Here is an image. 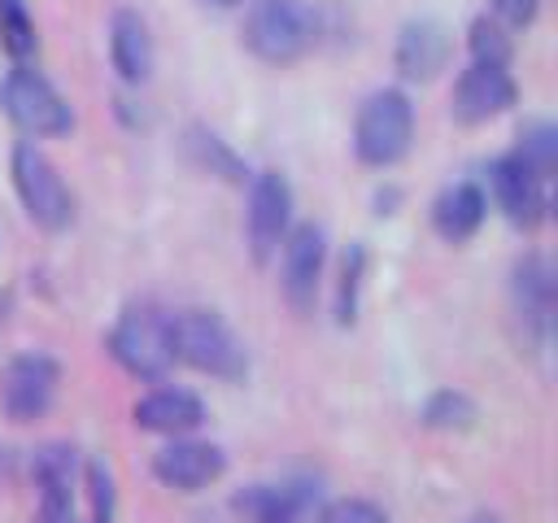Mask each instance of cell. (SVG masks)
<instances>
[{
    "label": "cell",
    "mask_w": 558,
    "mask_h": 523,
    "mask_svg": "<svg viewBox=\"0 0 558 523\" xmlns=\"http://www.w3.org/2000/svg\"><path fill=\"white\" fill-rule=\"evenodd\" d=\"M244 48L270 65H292L318 44V13L305 0H248Z\"/></svg>",
    "instance_id": "cell-2"
},
{
    "label": "cell",
    "mask_w": 558,
    "mask_h": 523,
    "mask_svg": "<svg viewBox=\"0 0 558 523\" xmlns=\"http://www.w3.org/2000/svg\"><path fill=\"white\" fill-rule=\"evenodd\" d=\"M227 471V453L209 440H192V436H174L170 445H161L153 453V475L157 484L174 488V492H201L214 479H222Z\"/></svg>",
    "instance_id": "cell-13"
},
{
    "label": "cell",
    "mask_w": 558,
    "mask_h": 523,
    "mask_svg": "<svg viewBox=\"0 0 558 523\" xmlns=\"http://www.w3.org/2000/svg\"><path fill=\"white\" fill-rule=\"evenodd\" d=\"M0 105L4 113L13 118V126H22L26 135H65L74 113L65 105V96L31 65H13L4 78H0Z\"/></svg>",
    "instance_id": "cell-6"
},
{
    "label": "cell",
    "mask_w": 558,
    "mask_h": 523,
    "mask_svg": "<svg viewBox=\"0 0 558 523\" xmlns=\"http://www.w3.org/2000/svg\"><path fill=\"white\" fill-rule=\"evenodd\" d=\"M423 423L427 427H440V431H462L475 423V401L466 392H453V388H440L423 401Z\"/></svg>",
    "instance_id": "cell-22"
},
{
    "label": "cell",
    "mask_w": 558,
    "mask_h": 523,
    "mask_svg": "<svg viewBox=\"0 0 558 523\" xmlns=\"http://www.w3.org/2000/svg\"><path fill=\"white\" fill-rule=\"evenodd\" d=\"M362 266H366L362 244H349V253H344V262H340V283H336V318H340V323H349V318H353V309H357Z\"/></svg>",
    "instance_id": "cell-24"
},
{
    "label": "cell",
    "mask_w": 558,
    "mask_h": 523,
    "mask_svg": "<svg viewBox=\"0 0 558 523\" xmlns=\"http://www.w3.org/2000/svg\"><path fill=\"white\" fill-rule=\"evenodd\" d=\"M292 227V187L279 170H257L248 183V209H244V235H248V253L257 266H266L283 235Z\"/></svg>",
    "instance_id": "cell-8"
},
{
    "label": "cell",
    "mask_w": 558,
    "mask_h": 523,
    "mask_svg": "<svg viewBox=\"0 0 558 523\" xmlns=\"http://www.w3.org/2000/svg\"><path fill=\"white\" fill-rule=\"evenodd\" d=\"M488 183H493L497 209L506 214L510 227L532 231V227L545 222V214H549V183L536 179L514 153H506V157H497L488 166Z\"/></svg>",
    "instance_id": "cell-10"
},
{
    "label": "cell",
    "mask_w": 558,
    "mask_h": 523,
    "mask_svg": "<svg viewBox=\"0 0 558 523\" xmlns=\"http://www.w3.org/2000/svg\"><path fill=\"white\" fill-rule=\"evenodd\" d=\"M131 418H135L140 431H157V436L174 440V436H187V431H196L205 423V405L187 388H153V392H144L135 401Z\"/></svg>",
    "instance_id": "cell-15"
},
{
    "label": "cell",
    "mask_w": 558,
    "mask_h": 523,
    "mask_svg": "<svg viewBox=\"0 0 558 523\" xmlns=\"http://www.w3.org/2000/svg\"><path fill=\"white\" fill-rule=\"evenodd\" d=\"M514 96H519V87H514V78H510L506 65L471 61V65L458 74V83H453L449 109H453V118H458L462 126H480V122L506 113V109L514 105Z\"/></svg>",
    "instance_id": "cell-11"
},
{
    "label": "cell",
    "mask_w": 558,
    "mask_h": 523,
    "mask_svg": "<svg viewBox=\"0 0 558 523\" xmlns=\"http://www.w3.org/2000/svg\"><path fill=\"white\" fill-rule=\"evenodd\" d=\"M57 384H61L57 357H48L39 349H26V353L9 357L4 370H0V410L13 423H35V418L48 414V405L57 397Z\"/></svg>",
    "instance_id": "cell-7"
},
{
    "label": "cell",
    "mask_w": 558,
    "mask_h": 523,
    "mask_svg": "<svg viewBox=\"0 0 558 523\" xmlns=\"http://www.w3.org/2000/svg\"><path fill=\"white\" fill-rule=\"evenodd\" d=\"M323 266H327V235L318 222H292L283 244H279V288L283 301L296 314H310L318 301V283H323Z\"/></svg>",
    "instance_id": "cell-9"
},
{
    "label": "cell",
    "mask_w": 558,
    "mask_h": 523,
    "mask_svg": "<svg viewBox=\"0 0 558 523\" xmlns=\"http://www.w3.org/2000/svg\"><path fill=\"white\" fill-rule=\"evenodd\" d=\"M466 48H471V61H488V65H510V52H514V39L510 31L497 22V17H475L471 31H466Z\"/></svg>",
    "instance_id": "cell-21"
},
{
    "label": "cell",
    "mask_w": 558,
    "mask_h": 523,
    "mask_svg": "<svg viewBox=\"0 0 558 523\" xmlns=\"http://www.w3.org/2000/svg\"><path fill=\"white\" fill-rule=\"evenodd\" d=\"M109 357L135 375V379H166V370L174 366V353H170V323L166 314L148 309V305H135V309H122V318L113 323L109 331Z\"/></svg>",
    "instance_id": "cell-5"
},
{
    "label": "cell",
    "mask_w": 558,
    "mask_h": 523,
    "mask_svg": "<svg viewBox=\"0 0 558 523\" xmlns=\"http://www.w3.org/2000/svg\"><path fill=\"white\" fill-rule=\"evenodd\" d=\"M231 506L244 523H301L310 510V492L296 484H248Z\"/></svg>",
    "instance_id": "cell-19"
},
{
    "label": "cell",
    "mask_w": 558,
    "mask_h": 523,
    "mask_svg": "<svg viewBox=\"0 0 558 523\" xmlns=\"http://www.w3.org/2000/svg\"><path fill=\"white\" fill-rule=\"evenodd\" d=\"M484 214H488V200H484L480 183H471V179L449 183V187L432 200V227H436V235L449 240V244L471 240V235L480 231Z\"/></svg>",
    "instance_id": "cell-18"
},
{
    "label": "cell",
    "mask_w": 558,
    "mask_h": 523,
    "mask_svg": "<svg viewBox=\"0 0 558 523\" xmlns=\"http://www.w3.org/2000/svg\"><path fill=\"white\" fill-rule=\"evenodd\" d=\"M514 157L536 174V179H554V166H558V131L549 122H527L519 131V144H514Z\"/></svg>",
    "instance_id": "cell-20"
},
{
    "label": "cell",
    "mask_w": 558,
    "mask_h": 523,
    "mask_svg": "<svg viewBox=\"0 0 558 523\" xmlns=\"http://www.w3.org/2000/svg\"><path fill=\"white\" fill-rule=\"evenodd\" d=\"M209 4H235V0H209Z\"/></svg>",
    "instance_id": "cell-28"
},
{
    "label": "cell",
    "mask_w": 558,
    "mask_h": 523,
    "mask_svg": "<svg viewBox=\"0 0 558 523\" xmlns=\"http://www.w3.org/2000/svg\"><path fill=\"white\" fill-rule=\"evenodd\" d=\"M109 57H113V70L126 78V83H144L148 70H153V35H148V22L135 13V9H113L109 17Z\"/></svg>",
    "instance_id": "cell-17"
},
{
    "label": "cell",
    "mask_w": 558,
    "mask_h": 523,
    "mask_svg": "<svg viewBox=\"0 0 558 523\" xmlns=\"http://www.w3.org/2000/svg\"><path fill=\"white\" fill-rule=\"evenodd\" d=\"M449 52H453V39H449V31H445L436 17H410V22L397 31V52H392V61H397V74H401V78L427 83V78H436V74L445 70Z\"/></svg>",
    "instance_id": "cell-14"
},
{
    "label": "cell",
    "mask_w": 558,
    "mask_h": 523,
    "mask_svg": "<svg viewBox=\"0 0 558 523\" xmlns=\"http://www.w3.org/2000/svg\"><path fill=\"white\" fill-rule=\"evenodd\" d=\"M466 523H501V519H497V514H471Z\"/></svg>",
    "instance_id": "cell-27"
},
{
    "label": "cell",
    "mask_w": 558,
    "mask_h": 523,
    "mask_svg": "<svg viewBox=\"0 0 558 523\" xmlns=\"http://www.w3.org/2000/svg\"><path fill=\"white\" fill-rule=\"evenodd\" d=\"M9 174H13V192L26 209V218L44 231H65L74 222V196L61 179V170L31 144H13V157H9Z\"/></svg>",
    "instance_id": "cell-4"
},
{
    "label": "cell",
    "mask_w": 558,
    "mask_h": 523,
    "mask_svg": "<svg viewBox=\"0 0 558 523\" xmlns=\"http://www.w3.org/2000/svg\"><path fill=\"white\" fill-rule=\"evenodd\" d=\"M414 144V105L401 87H379L357 105L353 153L362 166H397Z\"/></svg>",
    "instance_id": "cell-3"
},
{
    "label": "cell",
    "mask_w": 558,
    "mask_h": 523,
    "mask_svg": "<svg viewBox=\"0 0 558 523\" xmlns=\"http://www.w3.org/2000/svg\"><path fill=\"white\" fill-rule=\"evenodd\" d=\"M510 305H514V318L523 323V336L536 349L549 344V327H554V270H549V257L527 253V257L514 262V270H510Z\"/></svg>",
    "instance_id": "cell-12"
},
{
    "label": "cell",
    "mask_w": 558,
    "mask_h": 523,
    "mask_svg": "<svg viewBox=\"0 0 558 523\" xmlns=\"http://www.w3.org/2000/svg\"><path fill=\"white\" fill-rule=\"evenodd\" d=\"M318 523H388V514L366 497H336L318 510Z\"/></svg>",
    "instance_id": "cell-25"
},
{
    "label": "cell",
    "mask_w": 558,
    "mask_h": 523,
    "mask_svg": "<svg viewBox=\"0 0 558 523\" xmlns=\"http://www.w3.org/2000/svg\"><path fill=\"white\" fill-rule=\"evenodd\" d=\"M0 44L13 57H31L35 52V22H31L22 0H0Z\"/></svg>",
    "instance_id": "cell-23"
},
{
    "label": "cell",
    "mask_w": 558,
    "mask_h": 523,
    "mask_svg": "<svg viewBox=\"0 0 558 523\" xmlns=\"http://www.w3.org/2000/svg\"><path fill=\"white\" fill-rule=\"evenodd\" d=\"M170 323V353L174 362L201 370V375H214V379H244L248 375V349L244 340L231 331V323L214 309H179V314H166Z\"/></svg>",
    "instance_id": "cell-1"
},
{
    "label": "cell",
    "mask_w": 558,
    "mask_h": 523,
    "mask_svg": "<svg viewBox=\"0 0 558 523\" xmlns=\"http://www.w3.org/2000/svg\"><path fill=\"white\" fill-rule=\"evenodd\" d=\"M35 484H39L35 523H74V449L44 445L35 453Z\"/></svg>",
    "instance_id": "cell-16"
},
{
    "label": "cell",
    "mask_w": 558,
    "mask_h": 523,
    "mask_svg": "<svg viewBox=\"0 0 558 523\" xmlns=\"http://www.w3.org/2000/svg\"><path fill=\"white\" fill-rule=\"evenodd\" d=\"M541 0H488V17H497L506 31L510 26H527L536 17Z\"/></svg>",
    "instance_id": "cell-26"
}]
</instances>
